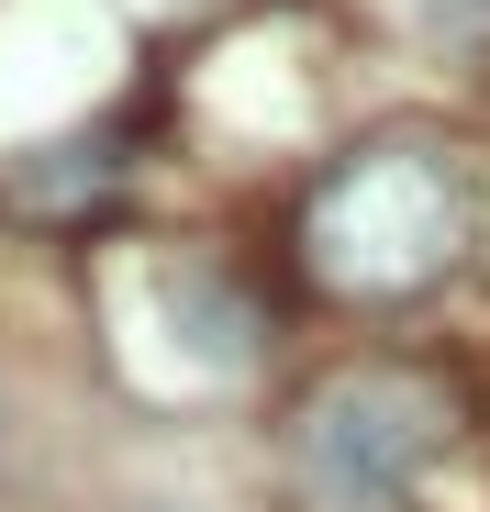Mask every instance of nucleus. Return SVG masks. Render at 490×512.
Instances as JSON below:
<instances>
[{
    "label": "nucleus",
    "instance_id": "nucleus-1",
    "mask_svg": "<svg viewBox=\"0 0 490 512\" xmlns=\"http://www.w3.org/2000/svg\"><path fill=\"white\" fill-rule=\"evenodd\" d=\"M468 167L424 134H379L335 156L301 201V268L335 301H413L468 256Z\"/></svg>",
    "mask_w": 490,
    "mask_h": 512
},
{
    "label": "nucleus",
    "instance_id": "nucleus-2",
    "mask_svg": "<svg viewBox=\"0 0 490 512\" xmlns=\"http://www.w3.org/2000/svg\"><path fill=\"white\" fill-rule=\"evenodd\" d=\"M446 401L435 379L413 368H335V379H312V401L290 412V468L323 512H401L424 490V468L446 457Z\"/></svg>",
    "mask_w": 490,
    "mask_h": 512
}]
</instances>
